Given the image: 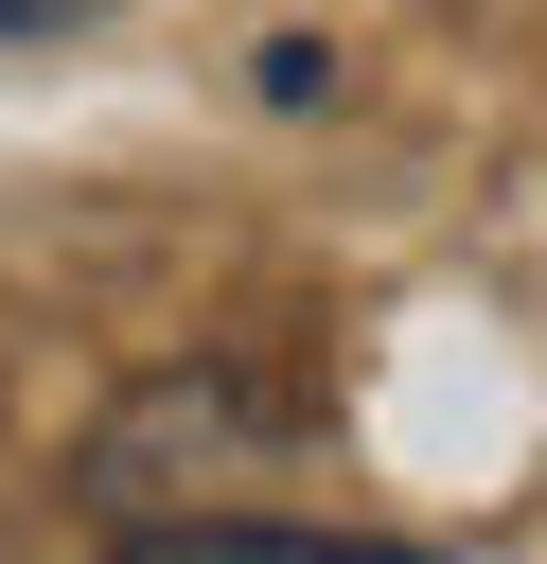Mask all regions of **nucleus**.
Segmentation results:
<instances>
[{"instance_id": "obj_1", "label": "nucleus", "mask_w": 547, "mask_h": 564, "mask_svg": "<svg viewBox=\"0 0 547 564\" xmlns=\"http://www.w3.org/2000/svg\"><path fill=\"white\" fill-rule=\"evenodd\" d=\"M124 564H423V546H353V529H247V511H194V529H141Z\"/></svg>"}, {"instance_id": "obj_2", "label": "nucleus", "mask_w": 547, "mask_h": 564, "mask_svg": "<svg viewBox=\"0 0 547 564\" xmlns=\"http://www.w3.org/2000/svg\"><path fill=\"white\" fill-rule=\"evenodd\" d=\"M71 18H106V0H0V53L18 35H71Z\"/></svg>"}]
</instances>
